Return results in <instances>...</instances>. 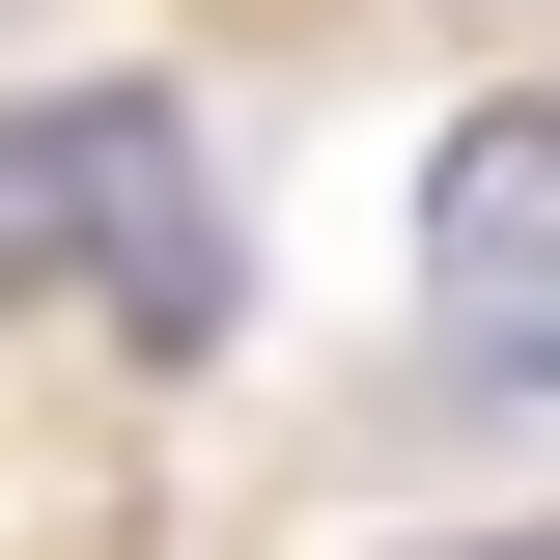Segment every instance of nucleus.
Masks as SVG:
<instances>
[{
	"label": "nucleus",
	"mask_w": 560,
	"mask_h": 560,
	"mask_svg": "<svg viewBox=\"0 0 560 560\" xmlns=\"http://www.w3.org/2000/svg\"><path fill=\"white\" fill-rule=\"evenodd\" d=\"M533 560H560V533H533Z\"/></svg>",
	"instance_id": "3"
},
{
	"label": "nucleus",
	"mask_w": 560,
	"mask_h": 560,
	"mask_svg": "<svg viewBox=\"0 0 560 560\" xmlns=\"http://www.w3.org/2000/svg\"><path fill=\"white\" fill-rule=\"evenodd\" d=\"M0 280H113L140 337H224L197 113H168V84H57V113H0Z\"/></svg>",
	"instance_id": "1"
},
{
	"label": "nucleus",
	"mask_w": 560,
	"mask_h": 560,
	"mask_svg": "<svg viewBox=\"0 0 560 560\" xmlns=\"http://www.w3.org/2000/svg\"><path fill=\"white\" fill-rule=\"evenodd\" d=\"M420 308H448V393L560 420V113H448V168H420Z\"/></svg>",
	"instance_id": "2"
}]
</instances>
